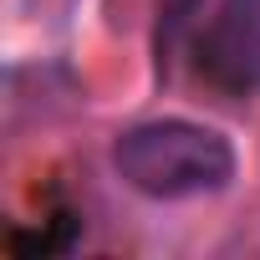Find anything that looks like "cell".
<instances>
[{
  "label": "cell",
  "instance_id": "1",
  "mask_svg": "<svg viewBox=\"0 0 260 260\" xmlns=\"http://www.w3.org/2000/svg\"><path fill=\"white\" fill-rule=\"evenodd\" d=\"M117 179L143 199H199L219 194L235 179V143L209 122L189 117H153L133 122L112 143Z\"/></svg>",
  "mask_w": 260,
  "mask_h": 260
},
{
  "label": "cell",
  "instance_id": "2",
  "mask_svg": "<svg viewBox=\"0 0 260 260\" xmlns=\"http://www.w3.org/2000/svg\"><path fill=\"white\" fill-rule=\"evenodd\" d=\"M260 41V0H224L204 31V72L219 87H250V56Z\"/></svg>",
  "mask_w": 260,
  "mask_h": 260
},
{
  "label": "cell",
  "instance_id": "3",
  "mask_svg": "<svg viewBox=\"0 0 260 260\" xmlns=\"http://www.w3.org/2000/svg\"><path fill=\"white\" fill-rule=\"evenodd\" d=\"M250 87H260V41H255V56H250Z\"/></svg>",
  "mask_w": 260,
  "mask_h": 260
}]
</instances>
